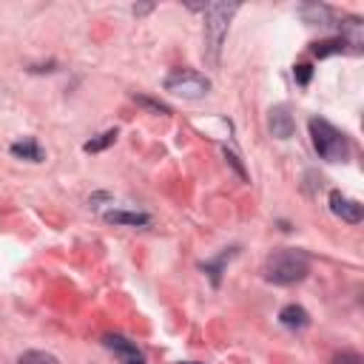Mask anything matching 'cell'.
<instances>
[{
	"label": "cell",
	"mask_w": 364,
	"mask_h": 364,
	"mask_svg": "<svg viewBox=\"0 0 364 364\" xmlns=\"http://www.w3.org/2000/svg\"><path fill=\"white\" fill-rule=\"evenodd\" d=\"M262 273L273 284H296L310 273V256L304 250H296V247L276 250L264 259Z\"/></svg>",
	"instance_id": "cell-1"
},
{
	"label": "cell",
	"mask_w": 364,
	"mask_h": 364,
	"mask_svg": "<svg viewBox=\"0 0 364 364\" xmlns=\"http://www.w3.org/2000/svg\"><path fill=\"white\" fill-rule=\"evenodd\" d=\"M199 9L205 11V51H208V60L216 65L225 34H228V23L239 11V3H205Z\"/></svg>",
	"instance_id": "cell-2"
},
{
	"label": "cell",
	"mask_w": 364,
	"mask_h": 364,
	"mask_svg": "<svg viewBox=\"0 0 364 364\" xmlns=\"http://www.w3.org/2000/svg\"><path fill=\"white\" fill-rule=\"evenodd\" d=\"M310 136H313L316 154H318L324 162H344V159L350 156V139H347L336 125H330L327 119L313 117V119H310Z\"/></svg>",
	"instance_id": "cell-3"
},
{
	"label": "cell",
	"mask_w": 364,
	"mask_h": 364,
	"mask_svg": "<svg viewBox=\"0 0 364 364\" xmlns=\"http://www.w3.org/2000/svg\"><path fill=\"white\" fill-rule=\"evenodd\" d=\"M165 91H171L182 100H202L210 91V80L191 68H173L165 77Z\"/></svg>",
	"instance_id": "cell-4"
},
{
	"label": "cell",
	"mask_w": 364,
	"mask_h": 364,
	"mask_svg": "<svg viewBox=\"0 0 364 364\" xmlns=\"http://www.w3.org/2000/svg\"><path fill=\"white\" fill-rule=\"evenodd\" d=\"M102 344L119 358V364H145V353H142L131 338H125V336H119V333L102 336Z\"/></svg>",
	"instance_id": "cell-5"
},
{
	"label": "cell",
	"mask_w": 364,
	"mask_h": 364,
	"mask_svg": "<svg viewBox=\"0 0 364 364\" xmlns=\"http://www.w3.org/2000/svg\"><path fill=\"white\" fill-rule=\"evenodd\" d=\"M330 210H333L338 219L350 222V225H358V222L364 219V208H361L355 199L344 196L341 191H330Z\"/></svg>",
	"instance_id": "cell-6"
},
{
	"label": "cell",
	"mask_w": 364,
	"mask_h": 364,
	"mask_svg": "<svg viewBox=\"0 0 364 364\" xmlns=\"http://www.w3.org/2000/svg\"><path fill=\"white\" fill-rule=\"evenodd\" d=\"M267 125H270V134L276 139H290L296 134V119H293L287 105H273L267 114Z\"/></svg>",
	"instance_id": "cell-7"
},
{
	"label": "cell",
	"mask_w": 364,
	"mask_h": 364,
	"mask_svg": "<svg viewBox=\"0 0 364 364\" xmlns=\"http://www.w3.org/2000/svg\"><path fill=\"white\" fill-rule=\"evenodd\" d=\"M9 154H11V156H17V159H26V162H43V159H46L43 148H40V145H37V139H31V136L11 142V145H9Z\"/></svg>",
	"instance_id": "cell-8"
},
{
	"label": "cell",
	"mask_w": 364,
	"mask_h": 364,
	"mask_svg": "<svg viewBox=\"0 0 364 364\" xmlns=\"http://www.w3.org/2000/svg\"><path fill=\"white\" fill-rule=\"evenodd\" d=\"M279 321H282V327H287V330H304V327L310 324V313H307L301 304H287V307L279 310Z\"/></svg>",
	"instance_id": "cell-9"
},
{
	"label": "cell",
	"mask_w": 364,
	"mask_h": 364,
	"mask_svg": "<svg viewBox=\"0 0 364 364\" xmlns=\"http://www.w3.org/2000/svg\"><path fill=\"white\" fill-rule=\"evenodd\" d=\"M105 222H111V225H131V228H148L151 216L148 213H134V210H108Z\"/></svg>",
	"instance_id": "cell-10"
},
{
	"label": "cell",
	"mask_w": 364,
	"mask_h": 364,
	"mask_svg": "<svg viewBox=\"0 0 364 364\" xmlns=\"http://www.w3.org/2000/svg\"><path fill=\"white\" fill-rule=\"evenodd\" d=\"M299 14L304 17V23H318V26H324V23H330L333 20V9L330 6H324V3H304L301 9H299Z\"/></svg>",
	"instance_id": "cell-11"
},
{
	"label": "cell",
	"mask_w": 364,
	"mask_h": 364,
	"mask_svg": "<svg viewBox=\"0 0 364 364\" xmlns=\"http://www.w3.org/2000/svg\"><path fill=\"white\" fill-rule=\"evenodd\" d=\"M233 256H236V247H230V250L219 253V259H213V262H205V264H202V270L210 276L213 287H219V282H222V267H225V262H228V259H233Z\"/></svg>",
	"instance_id": "cell-12"
},
{
	"label": "cell",
	"mask_w": 364,
	"mask_h": 364,
	"mask_svg": "<svg viewBox=\"0 0 364 364\" xmlns=\"http://www.w3.org/2000/svg\"><path fill=\"white\" fill-rule=\"evenodd\" d=\"M344 51H350V48H347V43H344L341 37L321 40V43L313 46V54H316V57H330V54H344Z\"/></svg>",
	"instance_id": "cell-13"
},
{
	"label": "cell",
	"mask_w": 364,
	"mask_h": 364,
	"mask_svg": "<svg viewBox=\"0 0 364 364\" xmlns=\"http://www.w3.org/2000/svg\"><path fill=\"white\" fill-rule=\"evenodd\" d=\"M117 136H119V131L117 128H111V131H105V134H100L97 139H88L82 148L88 151V154H97V151H105L108 145H114L117 142Z\"/></svg>",
	"instance_id": "cell-14"
},
{
	"label": "cell",
	"mask_w": 364,
	"mask_h": 364,
	"mask_svg": "<svg viewBox=\"0 0 364 364\" xmlns=\"http://www.w3.org/2000/svg\"><path fill=\"white\" fill-rule=\"evenodd\" d=\"M17 364H60V361H57V355H51L46 350H26L17 358Z\"/></svg>",
	"instance_id": "cell-15"
},
{
	"label": "cell",
	"mask_w": 364,
	"mask_h": 364,
	"mask_svg": "<svg viewBox=\"0 0 364 364\" xmlns=\"http://www.w3.org/2000/svg\"><path fill=\"white\" fill-rule=\"evenodd\" d=\"M134 102H136V105H142V108H148V111H154V114H162V117H168V114H171V108H168L165 102L151 100V97H142V94H134Z\"/></svg>",
	"instance_id": "cell-16"
},
{
	"label": "cell",
	"mask_w": 364,
	"mask_h": 364,
	"mask_svg": "<svg viewBox=\"0 0 364 364\" xmlns=\"http://www.w3.org/2000/svg\"><path fill=\"white\" fill-rule=\"evenodd\" d=\"M293 77H296V82H299V85H307V82H310V77H313V68H310L307 63H299V65L293 68Z\"/></svg>",
	"instance_id": "cell-17"
},
{
	"label": "cell",
	"mask_w": 364,
	"mask_h": 364,
	"mask_svg": "<svg viewBox=\"0 0 364 364\" xmlns=\"http://www.w3.org/2000/svg\"><path fill=\"white\" fill-rule=\"evenodd\" d=\"M333 364H361V355L358 353H341L333 358Z\"/></svg>",
	"instance_id": "cell-18"
},
{
	"label": "cell",
	"mask_w": 364,
	"mask_h": 364,
	"mask_svg": "<svg viewBox=\"0 0 364 364\" xmlns=\"http://www.w3.org/2000/svg\"><path fill=\"white\" fill-rule=\"evenodd\" d=\"M225 156H228V162H230V165H233V171H236V173H239V176H242V179H247V173H245V168H242V165H239V156H236V154H230V151H228V148H225Z\"/></svg>",
	"instance_id": "cell-19"
},
{
	"label": "cell",
	"mask_w": 364,
	"mask_h": 364,
	"mask_svg": "<svg viewBox=\"0 0 364 364\" xmlns=\"http://www.w3.org/2000/svg\"><path fill=\"white\" fill-rule=\"evenodd\" d=\"M182 364H193V361H182Z\"/></svg>",
	"instance_id": "cell-20"
}]
</instances>
